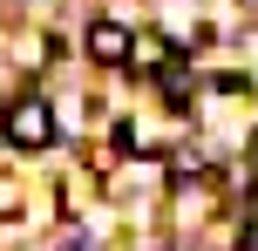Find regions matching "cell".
Listing matches in <instances>:
<instances>
[{
    "mask_svg": "<svg viewBox=\"0 0 258 251\" xmlns=\"http://www.w3.org/2000/svg\"><path fill=\"white\" fill-rule=\"evenodd\" d=\"M7 143L14 149H48L54 143V109L41 102V95H21V102L7 109Z\"/></svg>",
    "mask_w": 258,
    "mask_h": 251,
    "instance_id": "1",
    "label": "cell"
},
{
    "mask_svg": "<svg viewBox=\"0 0 258 251\" xmlns=\"http://www.w3.org/2000/svg\"><path fill=\"white\" fill-rule=\"evenodd\" d=\"M129 41H136V34H129L122 21H95V27H89V54H95V61H109V68L129 61Z\"/></svg>",
    "mask_w": 258,
    "mask_h": 251,
    "instance_id": "2",
    "label": "cell"
},
{
    "mask_svg": "<svg viewBox=\"0 0 258 251\" xmlns=\"http://www.w3.org/2000/svg\"><path fill=\"white\" fill-rule=\"evenodd\" d=\"M170 54H177V48H170L163 34H136V41H129V68H143V75H150V68H163Z\"/></svg>",
    "mask_w": 258,
    "mask_h": 251,
    "instance_id": "3",
    "label": "cell"
},
{
    "mask_svg": "<svg viewBox=\"0 0 258 251\" xmlns=\"http://www.w3.org/2000/svg\"><path fill=\"white\" fill-rule=\"evenodd\" d=\"M156 81H163L170 102H183V95H190V61H183V54H170V61L156 68Z\"/></svg>",
    "mask_w": 258,
    "mask_h": 251,
    "instance_id": "4",
    "label": "cell"
},
{
    "mask_svg": "<svg viewBox=\"0 0 258 251\" xmlns=\"http://www.w3.org/2000/svg\"><path fill=\"white\" fill-rule=\"evenodd\" d=\"M238 251H258V217H251L245 231H238Z\"/></svg>",
    "mask_w": 258,
    "mask_h": 251,
    "instance_id": "5",
    "label": "cell"
},
{
    "mask_svg": "<svg viewBox=\"0 0 258 251\" xmlns=\"http://www.w3.org/2000/svg\"><path fill=\"white\" fill-rule=\"evenodd\" d=\"M251 163H258V136H251Z\"/></svg>",
    "mask_w": 258,
    "mask_h": 251,
    "instance_id": "6",
    "label": "cell"
}]
</instances>
